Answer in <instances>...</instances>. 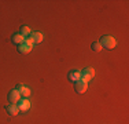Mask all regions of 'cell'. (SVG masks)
<instances>
[{
  "label": "cell",
  "mask_w": 129,
  "mask_h": 124,
  "mask_svg": "<svg viewBox=\"0 0 129 124\" xmlns=\"http://www.w3.org/2000/svg\"><path fill=\"white\" fill-rule=\"evenodd\" d=\"M82 74H85V76H88L89 79H92V77L95 76V70H93V68H85L84 70L81 72Z\"/></svg>",
  "instance_id": "10"
},
{
  "label": "cell",
  "mask_w": 129,
  "mask_h": 124,
  "mask_svg": "<svg viewBox=\"0 0 129 124\" xmlns=\"http://www.w3.org/2000/svg\"><path fill=\"white\" fill-rule=\"evenodd\" d=\"M6 110H7V113L10 114V116H17V114L19 113L18 106L17 105H13V104H8L7 106H6Z\"/></svg>",
  "instance_id": "6"
},
{
  "label": "cell",
  "mask_w": 129,
  "mask_h": 124,
  "mask_svg": "<svg viewBox=\"0 0 129 124\" xmlns=\"http://www.w3.org/2000/svg\"><path fill=\"white\" fill-rule=\"evenodd\" d=\"M33 37L32 36H27V37H25V44H27V46H32L33 47Z\"/></svg>",
  "instance_id": "14"
},
{
  "label": "cell",
  "mask_w": 129,
  "mask_h": 124,
  "mask_svg": "<svg viewBox=\"0 0 129 124\" xmlns=\"http://www.w3.org/2000/svg\"><path fill=\"white\" fill-rule=\"evenodd\" d=\"M80 76H81V72H78V70H72V72L69 73V80L76 83L80 80Z\"/></svg>",
  "instance_id": "7"
},
{
  "label": "cell",
  "mask_w": 129,
  "mask_h": 124,
  "mask_svg": "<svg viewBox=\"0 0 129 124\" xmlns=\"http://www.w3.org/2000/svg\"><path fill=\"white\" fill-rule=\"evenodd\" d=\"M17 106H18V109H19V112L21 110L26 112V110H29V108H30V101L29 99H22V101L19 99V102L17 104Z\"/></svg>",
  "instance_id": "4"
},
{
  "label": "cell",
  "mask_w": 129,
  "mask_h": 124,
  "mask_svg": "<svg viewBox=\"0 0 129 124\" xmlns=\"http://www.w3.org/2000/svg\"><path fill=\"white\" fill-rule=\"evenodd\" d=\"M18 51L21 52V54H27V52H30L32 51V46H27V44H21L19 47H18Z\"/></svg>",
  "instance_id": "8"
},
{
  "label": "cell",
  "mask_w": 129,
  "mask_h": 124,
  "mask_svg": "<svg viewBox=\"0 0 129 124\" xmlns=\"http://www.w3.org/2000/svg\"><path fill=\"white\" fill-rule=\"evenodd\" d=\"M19 94L22 95V97H25V98H27V97H29V95H30V90L27 88V87H25V86H23L22 88L19 90Z\"/></svg>",
  "instance_id": "11"
},
{
  "label": "cell",
  "mask_w": 129,
  "mask_h": 124,
  "mask_svg": "<svg viewBox=\"0 0 129 124\" xmlns=\"http://www.w3.org/2000/svg\"><path fill=\"white\" fill-rule=\"evenodd\" d=\"M21 35L25 36V37L30 36V28L29 26H22V28H21Z\"/></svg>",
  "instance_id": "12"
},
{
  "label": "cell",
  "mask_w": 129,
  "mask_h": 124,
  "mask_svg": "<svg viewBox=\"0 0 129 124\" xmlns=\"http://www.w3.org/2000/svg\"><path fill=\"white\" fill-rule=\"evenodd\" d=\"M7 99H8V102H10V104L17 105L18 102H19V99H21L19 91H17V90H13V91H10V92H8V95H7Z\"/></svg>",
  "instance_id": "2"
},
{
  "label": "cell",
  "mask_w": 129,
  "mask_h": 124,
  "mask_svg": "<svg viewBox=\"0 0 129 124\" xmlns=\"http://www.w3.org/2000/svg\"><path fill=\"white\" fill-rule=\"evenodd\" d=\"M91 48L93 50V51H100V50H102V46H100L99 42H93L91 46Z\"/></svg>",
  "instance_id": "13"
},
{
  "label": "cell",
  "mask_w": 129,
  "mask_h": 124,
  "mask_svg": "<svg viewBox=\"0 0 129 124\" xmlns=\"http://www.w3.org/2000/svg\"><path fill=\"white\" fill-rule=\"evenodd\" d=\"M11 42L17 46H21V44L25 43V36H22L21 33H15V35L11 36Z\"/></svg>",
  "instance_id": "5"
},
{
  "label": "cell",
  "mask_w": 129,
  "mask_h": 124,
  "mask_svg": "<svg viewBox=\"0 0 129 124\" xmlns=\"http://www.w3.org/2000/svg\"><path fill=\"white\" fill-rule=\"evenodd\" d=\"M74 88H76V91H77V94H84L88 88V84L84 81H81V80H78V81H76Z\"/></svg>",
  "instance_id": "3"
},
{
  "label": "cell",
  "mask_w": 129,
  "mask_h": 124,
  "mask_svg": "<svg viewBox=\"0 0 129 124\" xmlns=\"http://www.w3.org/2000/svg\"><path fill=\"white\" fill-rule=\"evenodd\" d=\"M100 46H102V48H107V50H113L117 46V42H115V39L113 36H110V35H104L100 37Z\"/></svg>",
  "instance_id": "1"
},
{
  "label": "cell",
  "mask_w": 129,
  "mask_h": 124,
  "mask_svg": "<svg viewBox=\"0 0 129 124\" xmlns=\"http://www.w3.org/2000/svg\"><path fill=\"white\" fill-rule=\"evenodd\" d=\"M30 36L33 37V42H35V43H41L43 39H44V36H43L40 32H35L33 35H30Z\"/></svg>",
  "instance_id": "9"
}]
</instances>
